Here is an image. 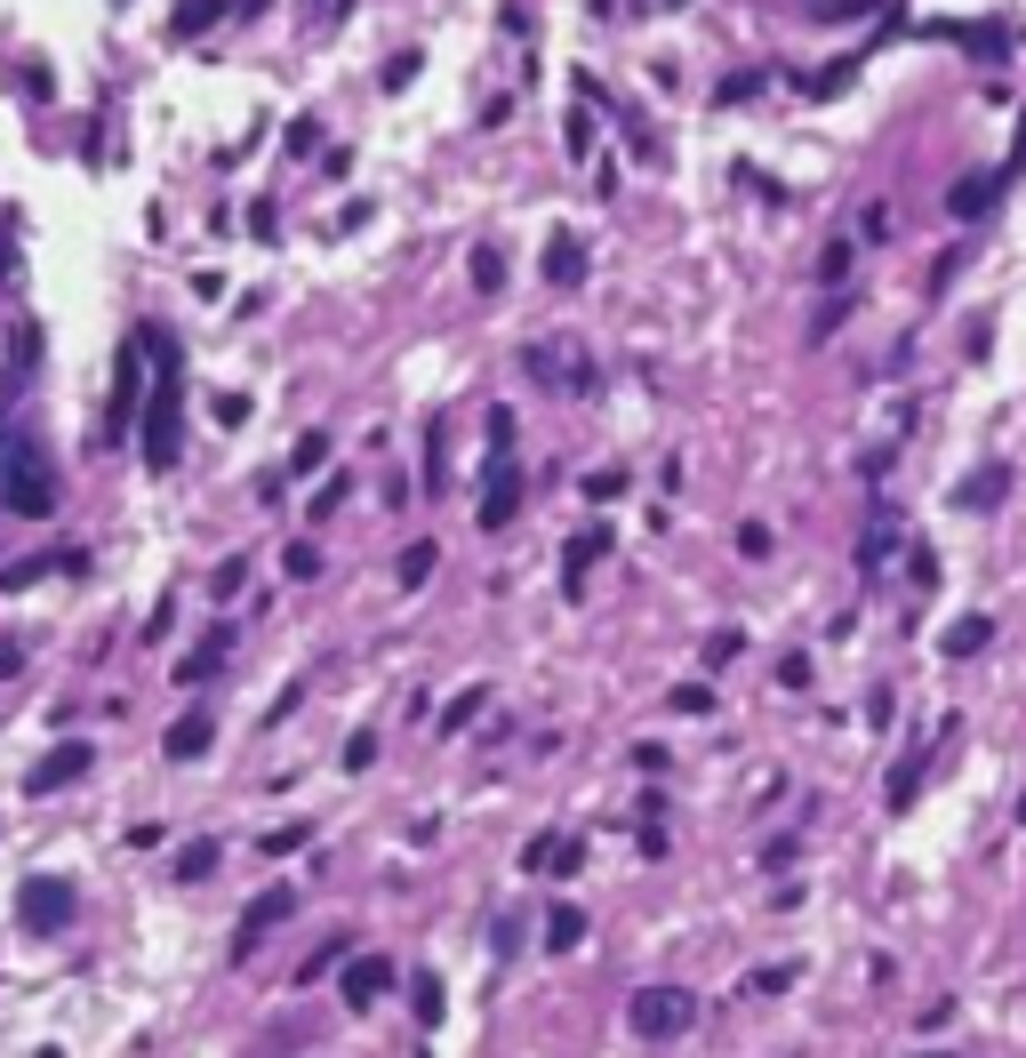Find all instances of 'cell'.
Returning <instances> with one entry per match:
<instances>
[{
	"mask_svg": "<svg viewBox=\"0 0 1026 1058\" xmlns=\"http://www.w3.org/2000/svg\"><path fill=\"white\" fill-rule=\"evenodd\" d=\"M922 32H938V41H963V49H978V57H1010V32L1003 24H922Z\"/></svg>",
	"mask_w": 1026,
	"mask_h": 1058,
	"instance_id": "cell-14",
	"label": "cell"
},
{
	"mask_svg": "<svg viewBox=\"0 0 1026 1058\" xmlns=\"http://www.w3.org/2000/svg\"><path fill=\"white\" fill-rule=\"evenodd\" d=\"M233 9V0H185V9H177V24H168V32H185V41H193V32H209L217 17Z\"/></svg>",
	"mask_w": 1026,
	"mask_h": 1058,
	"instance_id": "cell-24",
	"label": "cell"
},
{
	"mask_svg": "<svg viewBox=\"0 0 1026 1058\" xmlns=\"http://www.w3.org/2000/svg\"><path fill=\"white\" fill-rule=\"evenodd\" d=\"M986 641H995V618H978V609H971V618L946 626V658H978Z\"/></svg>",
	"mask_w": 1026,
	"mask_h": 1058,
	"instance_id": "cell-16",
	"label": "cell"
},
{
	"mask_svg": "<svg viewBox=\"0 0 1026 1058\" xmlns=\"http://www.w3.org/2000/svg\"><path fill=\"white\" fill-rule=\"evenodd\" d=\"M995 193H1003V177H986V168H978V177H954V193H946V217H986V209H995Z\"/></svg>",
	"mask_w": 1026,
	"mask_h": 1058,
	"instance_id": "cell-11",
	"label": "cell"
},
{
	"mask_svg": "<svg viewBox=\"0 0 1026 1058\" xmlns=\"http://www.w3.org/2000/svg\"><path fill=\"white\" fill-rule=\"evenodd\" d=\"M209 866H217V842H185V850H177V874H185V882H201Z\"/></svg>",
	"mask_w": 1026,
	"mask_h": 1058,
	"instance_id": "cell-32",
	"label": "cell"
},
{
	"mask_svg": "<svg viewBox=\"0 0 1026 1058\" xmlns=\"http://www.w3.org/2000/svg\"><path fill=\"white\" fill-rule=\"evenodd\" d=\"M337 995H346V1010H369L378 995H393V963L386 954H353V963L337 970Z\"/></svg>",
	"mask_w": 1026,
	"mask_h": 1058,
	"instance_id": "cell-7",
	"label": "cell"
},
{
	"mask_svg": "<svg viewBox=\"0 0 1026 1058\" xmlns=\"http://www.w3.org/2000/svg\"><path fill=\"white\" fill-rule=\"evenodd\" d=\"M409 995H418V1003H409V1010H418V1027H441V978L418 970V978H409Z\"/></svg>",
	"mask_w": 1026,
	"mask_h": 1058,
	"instance_id": "cell-27",
	"label": "cell"
},
{
	"mask_svg": "<svg viewBox=\"0 0 1026 1058\" xmlns=\"http://www.w3.org/2000/svg\"><path fill=\"white\" fill-rule=\"evenodd\" d=\"M257 850H265V859H289V850H305V818H289V826H273Z\"/></svg>",
	"mask_w": 1026,
	"mask_h": 1058,
	"instance_id": "cell-31",
	"label": "cell"
},
{
	"mask_svg": "<svg viewBox=\"0 0 1026 1058\" xmlns=\"http://www.w3.org/2000/svg\"><path fill=\"white\" fill-rule=\"evenodd\" d=\"M755 89H762V73H738V81H722V105H746Z\"/></svg>",
	"mask_w": 1026,
	"mask_h": 1058,
	"instance_id": "cell-48",
	"label": "cell"
},
{
	"mask_svg": "<svg viewBox=\"0 0 1026 1058\" xmlns=\"http://www.w3.org/2000/svg\"><path fill=\"white\" fill-rule=\"evenodd\" d=\"M513 505H522V465H513V458H490V490H482V505H473V522H482V530H505Z\"/></svg>",
	"mask_w": 1026,
	"mask_h": 1058,
	"instance_id": "cell-8",
	"label": "cell"
},
{
	"mask_svg": "<svg viewBox=\"0 0 1026 1058\" xmlns=\"http://www.w3.org/2000/svg\"><path fill=\"white\" fill-rule=\"evenodd\" d=\"M281 569H289V586H314V577H321V545H289Z\"/></svg>",
	"mask_w": 1026,
	"mask_h": 1058,
	"instance_id": "cell-29",
	"label": "cell"
},
{
	"mask_svg": "<svg viewBox=\"0 0 1026 1058\" xmlns=\"http://www.w3.org/2000/svg\"><path fill=\"white\" fill-rule=\"evenodd\" d=\"M818 281H827V289L850 281V242H827V257H818Z\"/></svg>",
	"mask_w": 1026,
	"mask_h": 1058,
	"instance_id": "cell-34",
	"label": "cell"
},
{
	"mask_svg": "<svg viewBox=\"0 0 1026 1058\" xmlns=\"http://www.w3.org/2000/svg\"><path fill=\"white\" fill-rule=\"evenodd\" d=\"M891 554H899V522L882 514V522L866 530V545H859V569H866V577H874V569H891Z\"/></svg>",
	"mask_w": 1026,
	"mask_h": 1058,
	"instance_id": "cell-20",
	"label": "cell"
},
{
	"mask_svg": "<svg viewBox=\"0 0 1026 1058\" xmlns=\"http://www.w3.org/2000/svg\"><path fill=\"white\" fill-rule=\"evenodd\" d=\"M81 770H89V746H57V754H41V762H32L24 794H49V787H64V778H81Z\"/></svg>",
	"mask_w": 1026,
	"mask_h": 1058,
	"instance_id": "cell-10",
	"label": "cell"
},
{
	"mask_svg": "<svg viewBox=\"0 0 1026 1058\" xmlns=\"http://www.w3.org/2000/svg\"><path fill=\"white\" fill-rule=\"evenodd\" d=\"M794 978H802V963H770V970L746 978V995H778V986H794Z\"/></svg>",
	"mask_w": 1026,
	"mask_h": 1058,
	"instance_id": "cell-33",
	"label": "cell"
},
{
	"mask_svg": "<svg viewBox=\"0 0 1026 1058\" xmlns=\"http://www.w3.org/2000/svg\"><path fill=\"white\" fill-rule=\"evenodd\" d=\"M850 81H859V57H834L827 73H810V81H802V96H834V89H850Z\"/></svg>",
	"mask_w": 1026,
	"mask_h": 1058,
	"instance_id": "cell-25",
	"label": "cell"
},
{
	"mask_svg": "<svg viewBox=\"0 0 1026 1058\" xmlns=\"http://www.w3.org/2000/svg\"><path fill=\"white\" fill-rule=\"evenodd\" d=\"M698 1018V1003L681 995V986H649V995H634V1035L642 1042H666V1035H681Z\"/></svg>",
	"mask_w": 1026,
	"mask_h": 1058,
	"instance_id": "cell-4",
	"label": "cell"
},
{
	"mask_svg": "<svg viewBox=\"0 0 1026 1058\" xmlns=\"http://www.w3.org/2000/svg\"><path fill=\"white\" fill-rule=\"evenodd\" d=\"M242 577H249V562H242V554H233V562H225L217 577H209V586H217V602H225V594H242Z\"/></svg>",
	"mask_w": 1026,
	"mask_h": 1058,
	"instance_id": "cell-42",
	"label": "cell"
},
{
	"mask_svg": "<svg viewBox=\"0 0 1026 1058\" xmlns=\"http://www.w3.org/2000/svg\"><path fill=\"white\" fill-rule=\"evenodd\" d=\"M369 762H378V730H361V738L346 746V770H369Z\"/></svg>",
	"mask_w": 1026,
	"mask_h": 1058,
	"instance_id": "cell-44",
	"label": "cell"
},
{
	"mask_svg": "<svg viewBox=\"0 0 1026 1058\" xmlns=\"http://www.w3.org/2000/svg\"><path fill=\"white\" fill-rule=\"evenodd\" d=\"M64 914H73V882H57V874H32L24 891H17V923H24V931H57Z\"/></svg>",
	"mask_w": 1026,
	"mask_h": 1058,
	"instance_id": "cell-5",
	"label": "cell"
},
{
	"mask_svg": "<svg viewBox=\"0 0 1026 1058\" xmlns=\"http://www.w3.org/2000/svg\"><path fill=\"white\" fill-rule=\"evenodd\" d=\"M778 690H810V658H778Z\"/></svg>",
	"mask_w": 1026,
	"mask_h": 1058,
	"instance_id": "cell-43",
	"label": "cell"
},
{
	"mask_svg": "<svg viewBox=\"0 0 1026 1058\" xmlns=\"http://www.w3.org/2000/svg\"><path fill=\"white\" fill-rule=\"evenodd\" d=\"M545 281H554V289L586 281V249H577V233H554V242H545Z\"/></svg>",
	"mask_w": 1026,
	"mask_h": 1058,
	"instance_id": "cell-13",
	"label": "cell"
},
{
	"mask_svg": "<svg viewBox=\"0 0 1026 1058\" xmlns=\"http://www.w3.org/2000/svg\"><path fill=\"white\" fill-rule=\"evenodd\" d=\"M922 770H931V746H906V762L891 770V810H906V802H914V787H922Z\"/></svg>",
	"mask_w": 1026,
	"mask_h": 1058,
	"instance_id": "cell-21",
	"label": "cell"
},
{
	"mask_svg": "<svg viewBox=\"0 0 1026 1058\" xmlns=\"http://www.w3.org/2000/svg\"><path fill=\"white\" fill-rule=\"evenodd\" d=\"M161 754H168V762H201V754H209V713H185V722L168 730Z\"/></svg>",
	"mask_w": 1026,
	"mask_h": 1058,
	"instance_id": "cell-15",
	"label": "cell"
},
{
	"mask_svg": "<svg viewBox=\"0 0 1026 1058\" xmlns=\"http://www.w3.org/2000/svg\"><path fill=\"white\" fill-rule=\"evenodd\" d=\"M482 441H490V458H505V450H513V409H490V425H482Z\"/></svg>",
	"mask_w": 1026,
	"mask_h": 1058,
	"instance_id": "cell-37",
	"label": "cell"
},
{
	"mask_svg": "<svg viewBox=\"0 0 1026 1058\" xmlns=\"http://www.w3.org/2000/svg\"><path fill=\"white\" fill-rule=\"evenodd\" d=\"M706 706H714L706 681H681V690H674V713H706Z\"/></svg>",
	"mask_w": 1026,
	"mask_h": 1058,
	"instance_id": "cell-40",
	"label": "cell"
},
{
	"mask_svg": "<svg viewBox=\"0 0 1026 1058\" xmlns=\"http://www.w3.org/2000/svg\"><path fill=\"white\" fill-rule=\"evenodd\" d=\"M730 658H738V634L722 626V634H714V641H706V666H730Z\"/></svg>",
	"mask_w": 1026,
	"mask_h": 1058,
	"instance_id": "cell-46",
	"label": "cell"
},
{
	"mask_svg": "<svg viewBox=\"0 0 1026 1058\" xmlns=\"http://www.w3.org/2000/svg\"><path fill=\"white\" fill-rule=\"evenodd\" d=\"M738 554L762 562V554H770V530H762V522H738Z\"/></svg>",
	"mask_w": 1026,
	"mask_h": 1058,
	"instance_id": "cell-38",
	"label": "cell"
},
{
	"mask_svg": "<svg viewBox=\"0 0 1026 1058\" xmlns=\"http://www.w3.org/2000/svg\"><path fill=\"white\" fill-rule=\"evenodd\" d=\"M145 329H136V346L121 353V378H113V433H129V425H145Z\"/></svg>",
	"mask_w": 1026,
	"mask_h": 1058,
	"instance_id": "cell-6",
	"label": "cell"
},
{
	"mask_svg": "<svg viewBox=\"0 0 1026 1058\" xmlns=\"http://www.w3.org/2000/svg\"><path fill=\"white\" fill-rule=\"evenodd\" d=\"M425 490H433V497L450 490V425H441V418L425 425Z\"/></svg>",
	"mask_w": 1026,
	"mask_h": 1058,
	"instance_id": "cell-18",
	"label": "cell"
},
{
	"mask_svg": "<svg viewBox=\"0 0 1026 1058\" xmlns=\"http://www.w3.org/2000/svg\"><path fill=\"white\" fill-rule=\"evenodd\" d=\"M802 9H810V17H874L882 0H802Z\"/></svg>",
	"mask_w": 1026,
	"mask_h": 1058,
	"instance_id": "cell-36",
	"label": "cell"
},
{
	"mask_svg": "<svg viewBox=\"0 0 1026 1058\" xmlns=\"http://www.w3.org/2000/svg\"><path fill=\"white\" fill-rule=\"evenodd\" d=\"M418 64H425V57H418V49H401V57H393V64H386V89H409V81H418Z\"/></svg>",
	"mask_w": 1026,
	"mask_h": 1058,
	"instance_id": "cell-39",
	"label": "cell"
},
{
	"mask_svg": "<svg viewBox=\"0 0 1026 1058\" xmlns=\"http://www.w3.org/2000/svg\"><path fill=\"white\" fill-rule=\"evenodd\" d=\"M314 145H321V121H314V113H297V121H289V161H305Z\"/></svg>",
	"mask_w": 1026,
	"mask_h": 1058,
	"instance_id": "cell-35",
	"label": "cell"
},
{
	"mask_svg": "<svg viewBox=\"0 0 1026 1058\" xmlns=\"http://www.w3.org/2000/svg\"><path fill=\"white\" fill-rule=\"evenodd\" d=\"M145 346H153V401H145V425H136V450H145V473H168L177 465V441H185V378H177V346L168 329L145 321Z\"/></svg>",
	"mask_w": 1026,
	"mask_h": 1058,
	"instance_id": "cell-1",
	"label": "cell"
},
{
	"mask_svg": "<svg viewBox=\"0 0 1026 1058\" xmlns=\"http://www.w3.org/2000/svg\"><path fill=\"white\" fill-rule=\"evenodd\" d=\"M577 938H586V914H577V906H554V914H545V946H554V954H570Z\"/></svg>",
	"mask_w": 1026,
	"mask_h": 1058,
	"instance_id": "cell-23",
	"label": "cell"
},
{
	"mask_svg": "<svg viewBox=\"0 0 1026 1058\" xmlns=\"http://www.w3.org/2000/svg\"><path fill=\"white\" fill-rule=\"evenodd\" d=\"M963 257H971V249H963V242H954V249H946V257L931 265V289H946V281H954V273H963Z\"/></svg>",
	"mask_w": 1026,
	"mask_h": 1058,
	"instance_id": "cell-45",
	"label": "cell"
},
{
	"mask_svg": "<svg viewBox=\"0 0 1026 1058\" xmlns=\"http://www.w3.org/2000/svg\"><path fill=\"white\" fill-rule=\"evenodd\" d=\"M225 650H233V626L217 618V626H209V634H201V641H193V650L177 658V681H209V674L225 666Z\"/></svg>",
	"mask_w": 1026,
	"mask_h": 1058,
	"instance_id": "cell-9",
	"label": "cell"
},
{
	"mask_svg": "<svg viewBox=\"0 0 1026 1058\" xmlns=\"http://www.w3.org/2000/svg\"><path fill=\"white\" fill-rule=\"evenodd\" d=\"M586 153H594V121L570 113V161H586Z\"/></svg>",
	"mask_w": 1026,
	"mask_h": 1058,
	"instance_id": "cell-41",
	"label": "cell"
},
{
	"mask_svg": "<svg viewBox=\"0 0 1026 1058\" xmlns=\"http://www.w3.org/2000/svg\"><path fill=\"white\" fill-rule=\"evenodd\" d=\"M465 273H473V289H482V297H497V289H505V249H497V242H473Z\"/></svg>",
	"mask_w": 1026,
	"mask_h": 1058,
	"instance_id": "cell-17",
	"label": "cell"
},
{
	"mask_svg": "<svg viewBox=\"0 0 1026 1058\" xmlns=\"http://www.w3.org/2000/svg\"><path fill=\"white\" fill-rule=\"evenodd\" d=\"M602 554H609V530H602V522H594V530H577V537H570V554H562V586L577 594V586H586V569H594Z\"/></svg>",
	"mask_w": 1026,
	"mask_h": 1058,
	"instance_id": "cell-12",
	"label": "cell"
},
{
	"mask_svg": "<svg viewBox=\"0 0 1026 1058\" xmlns=\"http://www.w3.org/2000/svg\"><path fill=\"white\" fill-rule=\"evenodd\" d=\"M0 505L24 522H49L57 514V473H49V450L24 433H0Z\"/></svg>",
	"mask_w": 1026,
	"mask_h": 1058,
	"instance_id": "cell-2",
	"label": "cell"
},
{
	"mask_svg": "<svg viewBox=\"0 0 1026 1058\" xmlns=\"http://www.w3.org/2000/svg\"><path fill=\"white\" fill-rule=\"evenodd\" d=\"M1003 490H1010V473H1003V465H978L971 490H963V505H1003Z\"/></svg>",
	"mask_w": 1026,
	"mask_h": 1058,
	"instance_id": "cell-26",
	"label": "cell"
},
{
	"mask_svg": "<svg viewBox=\"0 0 1026 1058\" xmlns=\"http://www.w3.org/2000/svg\"><path fill=\"white\" fill-rule=\"evenodd\" d=\"M931 1058H946V1050H931Z\"/></svg>",
	"mask_w": 1026,
	"mask_h": 1058,
	"instance_id": "cell-49",
	"label": "cell"
},
{
	"mask_svg": "<svg viewBox=\"0 0 1026 1058\" xmlns=\"http://www.w3.org/2000/svg\"><path fill=\"white\" fill-rule=\"evenodd\" d=\"M482 706H490V690H482V681H473V690H458L450 706H441V738H458V730H465V722H473V713H482Z\"/></svg>",
	"mask_w": 1026,
	"mask_h": 1058,
	"instance_id": "cell-22",
	"label": "cell"
},
{
	"mask_svg": "<svg viewBox=\"0 0 1026 1058\" xmlns=\"http://www.w3.org/2000/svg\"><path fill=\"white\" fill-rule=\"evenodd\" d=\"M618 490H626V473H594V482H586V497H594V505H609Z\"/></svg>",
	"mask_w": 1026,
	"mask_h": 1058,
	"instance_id": "cell-47",
	"label": "cell"
},
{
	"mask_svg": "<svg viewBox=\"0 0 1026 1058\" xmlns=\"http://www.w3.org/2000/svg\"><path fill=\"white\" fill-rule=\"evenodd\" d=\"M850 305H859V289H834L827 305H818V321H810V337H834V329L850 321Z\"/></svg>",
	"mask_w": 1026,
	"mask_h": 1058,
	"instance_id": "cell-28",
	"label": "cell"
},
{
	"mask_svg": "<svg viewBox=\"0 0 1026 1058\" xmlns=\"http://www.w3.org/2000/svg\"><path fill=\"white\" fill-rule=\"evenodd\" d=\"M433 562H441V545H433V537H409V545H401V562H393V577H401V586H425Z\"/></svg>",
	"mask_w": 1026,
	"mask_h": 1058,
	"instance_id": "cell-19",
	"label": "cell"
},
{
	"mask_svg": "<svg viewBox=\"0 0 1026 1058\" xmlns=\"http://www.w3.org/2000/svg\"><path fill=\"white\" fill-rule=\"evenodd\" d=\"M297 914V882H273V891H257L249 906H242V938H233V963H242V954H257L273 931H281Z\"/></svg>",
	"mask_w": 1026,
	"mask_h": 1058,
	"instance_id": "cell-3",
	"label": "cell"
},
{
	"mask_svg": "<svg viewBox=\"0 0 1026 1058\" xmlns=\"http://www.w3.org/2000/svg\"><path fill=\"white\" fill-rule=\"evenodd\" d=\"M329 458V433H297V450H289V473H314Z\"/></svg>",
	"mask_w": 1026,
	"mask_h": 1058,
	"instance_id": "cell-30",
	"label": "cell"
}]
</instances>
